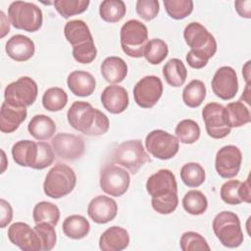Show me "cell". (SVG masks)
Listing matches in <instances>:
<instances>
[{
	"mask_svg": "<svg viewBox=\"0 0 251 251\" xmlns=\"http://www.w3.org/2000/svg\"><path fill=\"white\" fill-rule=\"evenodd\" d=\"M146 190L151 196V205L157 213L168 215L176 209L177 183L170 170L162 169L150 176L146 182Z\"/></svg>",
	"mask_w": 251,
	"mask_h": 251,
	"instance_id": "cell-1",
	"label": "cell"
},
{
	"mask_svg": "<svg viewBox=\"0 0 251 251\" xmlns=\"http://www.w3.org/2000/svg\"><path fill=\"white\" fill-rule=\"evenodd\" d=\"M183 37L190 47L186 55L187 64L193 69L204 68L209 59L217 52V42L208 29L199 23L188 24L183 30Z\"/></svg>",
	"mask_w": 251,
	"mask_h": 251,
	"instance_id": "cell-2",
	"label": "cell"
},
{
	"mask_svg": "<svg viewBox=\"0 0 251 251\" xmlns=\"http://www.w3.org/2000/svg\"><path fill=\"white\" fill-rule=\"evenodd\" d=\"M67 119L73 128L88 136L106 133L110 126L108 117L85 101H75L67 113Z\"/></svg>",
	"mask_w": 251,
	"mask_h": 251,
	"instance_id": "cell-3",
	"label": "cell"
},
{
	"mask_svg": "<svg viewBox=\"0 0 251 251\" xmlns=\"http://www.w3.org/2000/svg\"><path fill=\"white\" fill-rule=\"evenodd\" d=\"M76 184V176L68 165L58 163L50 169L43 183L44 193L53 199L70 194Z\"/></svg>",
	"mask_w": 251,
	"mask_h": 251,
	"instance_id": "cell-4",
	"label": "cell"
},
{
	"mask_svg": "<svg viewBox=\"0 0 251 251\" xmlns=\"http://www.w3.org/2000/svg\"><path fill=\"white\" fill-rule=\"evenodd\" d=\"M8 18L15 28L28 32L37 31L43 22L41 9L25 1L12 2L8 8Z\"/></svg>",
	"mask_w": 251,
	"mask_h": 251,
	"instance_id": "cell-5",
	"label": "cell"
},
{
	"mask_svg": "<svg viewBox=\"0 0 251 251\" xmlns=\"http://www.w3.org/2000/svg\"><path fill=\"white\" fill-rule=\"evenodd\" d=\"M213 230L221 243L228 248H236L243 242L240 221L236 214L223 211L213 220Z\"/></svg>",
	"mask_w": 251,
	"mask_h": 251,
	"instance_id": "cell-6",
	"label": "cell"
},
{
	"mask_svg": "<svg viewBox=\"0 0 251 251\" xmlns=\"http://www.w3.org/2000/svg\"><path fill=\"white\" fill-rule=\"evenodd\" d=\"M121 46L126 55L132 58L143 56L148 42L147 26L138 20L126 22L121 28Z\"/></svg>",
	"mask_w": 251,
	"mask_h": 251,
	"instance_id": "cell-7",
	"label": "cell"
},
{
	"mask_svg": "<svg viewBox=\"0 0 251 251\" xmlns=\"http://www.w3.org/2000/svg\"><path fill=\"white\" fill-rule=\"evenodd\" d=\"M112 159L116 164L126 168L132 175H135L145 163L151 161L142 142L138 139L121 143L114 150Z\"/></svg>",
	"mask_w": 251,
	"mask_h": 251,
	"instance_id": "cell-8",
	"label": "cell"
},
{
	"mask_svg": "<svg viewBox=\"0 0 251 251\" xmlns=\"http://www.w3.org/2000/svg\"><path fill=\"white\" fill-rule=\"evenodd\" d=\"M38 94L36 82L29 76H21L18 80L9 83L4 91L5 102L18 108L31 106Z\"/></svg>",
	"mask_w": 251,
	"mask_h": 251,
	"instance_id": "cell-9",
	"label": "cell"
},
{
	"mask_svg": "<svg viewBox=\"0 0 251 251\" xmlns=\"http://www.w3.org/2000/svg\"><path fill=\"white\" fill-rule=\"evenodd\" d=\"M146 150L155 158L169 160L174 158L179 149L176 136L163 129H154L145 138Z\"/></svg>",
	"mask_w": 251,
	"mask_h": 251,
	"instance_id": "cell-10",
	"label": "cell"
},
{
	"mask_svg": "<svg viewBox=\"0 0 251 251\" xmlns=\"http://www.w3.org/2000/svg\"><path fill=\"white\" fill-rule=\"evenodd\" d=\"M130 177L128 173L114 164H107L100 172V187L101 189L115 197L125 194L129 186Z\"/></svg>",
	"mask_w": 251,
	"mask_h": 251,
	"instance_id": "cell-11",
	"label": "cell"
},
{
	"mask_svg": "<svg viewBox=\"0 0 251 251\" xmlns=\"http://www.w3.org/2000/svg\"><path fill=\"white\" fill-rule=\"evenodd\" d=\"M202 118L210 137L220 139L230 133L231 127L227 125L225 107L222 104L211 102L205 105L202 110Z\"/></svg>",
	"mask_w": 251,
	"mask_h": 251,
	"instance_id": "cell-12",
	"label": "cell"
},
{
	"mask_svg": "<svg viewBox=\"0 0 251 251\" xmlns=\"http://www.w3.org/2000/svg\"><path fill=\"white\" fill-rule=\"evenodd\" d=\"M163 94L162 80L156 75L142 77L133 87V98L135 103L145 109L156 105Z\"/></svg>",
	"mask_w": 251,
	"mask_h": 251,
	"instance_id": "cell-13",
	"label": "cell"
},
{
	"mask_svg": "<svg viewBox=\"0 0 251 251\" xmlns=\"http://www.w3.org/2000/svg\"><path fill=\"white\" fill-rule=\"evenodd\" d=\"M51 145L55 154L67 161L79 159L85 150V144L81 137L66 132L56 134L52 138Z\"/></svg>",
	"mask_w": 251,
	"mask_h": 251,
	"instance_id": "cell-14",
	"label": "cell"
},
{
	"mask_svg": "<svg viewBox=\"0 0 251 251\" xmlns=\"http://www.w3.org/2000/svg\"><path fill=\"white\" fill-rule=\"evenodd\" d=\"M242 162V154L235 145L222 147L216 155L215 168L218 175L224 178H231L237 176Z\"/></svg>",
	"mask_w": 251,
	"mask_h": 251,
	"instance_id": "cell-15",
	"label": "cell"
},
{
	"mask_svg": "<svg viewBox=\"0 0 251 251\" xmlns=\"http://www.w3.org/2000/svg\"><path fill=\"white\" fill-rule=\"evenodd\" d=\"M9 240L24 251H42L40 238L27 224L17 222L8 228Z\"/></svg>",
	"mask_w": 251,
	"mask_h": 251,
	"instance_id": "cell-16",
	"label": "cell"
},
{
	"mask_svg": "<svg viewBox=\"0 0 251 251\" xmlns=\"http://www.w3.org/2000/svg\"><path fill=\"white\" fill-rule=\"evenodd\" d=\"M212 90L223 100L232 99L238 91V79L236 72L228 66L218 69L212 78Z\"/></svg>",
	"mask_w": 251,
	"mask_h": 251,
	"instance_id": "cell-17",
	"label": "cell"
},
{
	"mask_svg": "<svg viewBox=\"0 0 251 251\" xmlns=\"http://www.w3.org/2000/svg\"><path fill=\"white\" fill-rule=\"evenodd\" d=\"M118 213L116 201L105 195L94 197L88 204L87 214L96 224H107L113 221Z\"/></svg>",
	"mask_w": 251,
	"mask_h": 251,
	"instance_id": "cell-18",
	"label": "cell"
},
{
	"mask_svg": "<svg viewBox=\"0 0 251 251\" xmlns=\"http://www.w3.org/2000/svg\"><path fill=\"white\" fill-rule=\"evenodd\" d=\"M103 107L111 114H121L128 106L129 98L127 91L119 85H109L101 93Z\"/></svg>",
	"mask_w": 251,
	"mask_h": 251,
	"instance_id": "cell-19",
	"label": "cell"
},
{
	"mask_svg": "<svg viewBox=\"0 0 251 251\" xmlns=\"http://www.w3.org/2000/svg\"><path fill=\"white\" fill-rule=\"evenodd\" d=\"M5 51L11 59L17 62H25L34 55L35 46L33 41L27 36L16 34L6 42Z\"/></svg>",
	"mask_w": 251,
	"mask_h": 251,
	"instance_id": "cell-20",
	"label": "cell"
},
{
	"mask_svg": "<svg viewBox=\"0 0 251 251\" xmlns=\"http://www.w3.org/2000/svg\"><path fill=\"white\" fill-rule=\"evenodd\" d=\"M128 244V232L124 227L117 226L107 228L99 238V248L103 251H122Z\"/></svg>",
	"mask_w": 251,
	"mask_h": 251,
	"instance_id": "cell-21",
	"label": "cell"
},
{
	"mask_svg": "<svg viewBox=\"0 0 251 251\" xmlns=\"http://www.w3.org/2000/svg\"><path fill=\"white\" fill-rule=\"evenodd\" d=\"M67 84L75 96L86 97L94 92L96 80L88 72L74 71L68 75Z\"/></svg>",
	"mask_w": 251,
	"mask_h": 251,
	"instance_id": "cell-22",
	"label": "cell"
},
{
	"mask_svg": "<svg viewBox=\"0 0 251 251\" xmlns=\"http://www.w3.org/2000/svg\"><path fill=\"white\" fill-rule=\"evenodd\" d=\"M26 108L14 107L4 101L0 110V130L5 133L15 131L26 119Z\"/></svg>",
	"mask_w": 251,
	"mask_h": 251,
	"instance_id": "cell-23",
	"label": "cell"
},
{
	"mask_svg": "<svg viewBox=\"0 0 251 251\" xmlns=\"http://www.w3.org/2000/svg\"><path fill=\"white\" fill-rule=\"evenodd\" d=\"M12 156L18 165L34 169L38 156V143L28 139L20 140L13 145Z\"/></svg>",
	"mask_w": 251,
	"mask_h": 251,
	"instance_id": "cell-24",
	"label": "cell"
},
{
	"mask_svg": "<svg viewBox=\"0 0 251 251\" xmlns=\"http://www.w3.org/2000/svg\"><path fill=\"white\" fill-rule=\"evenodd\" d=\"M101 75L109 83L122 82L127 75V65L121 58L117 56L107 57L100 67Z\"/></svg>",
	"mask_w": 251,
	"mask_h": 251,
	"instance_id": "cell-25",
	"label": "cell"
},
{
	"mask_svg": "<svg viewBox=\"0 0 251 251\" xmlns=\"http://www.w3.org/2000/svg\"><path fill=\"white\" fill-rule=\"evenodd\" d=\"M64 33L67 41L73 47L93 40L88 25L81 20H73L68 22L65 25Z\"/></svg>",
	"mask_w": 251,
	"mask_h": 251,
	"instance_id": "cell-26",
	"label": "cell"
},
{
	"mask_svg": "<svg viewBox=\"0 0 251 251\" xmlns=\"http://www.w3.org/2000/svg\"><path fill=\"white\" fill-rule=\"evenodd\" d=\"M27 130L31 136L37 140H47L56 131L54 121L46 115H35L27 126Z\"/></svg>",
	"mask_w": 251,
	"mask_h": 251,
	"instance_id": "cell-27",
	"label": "cell"
},
{
	"mask_svg": "<svg viewBox=\"0 0 251 251\" xmlns=\"http://www.w3.org/2000/svg\"><path fill=\"white\" fill-rule=\"evenodd\" d=\"M163 75L168 84L173 87H179L186 80L187 70L181 60L173 58L163 67Z\"/></svg>",
	"mask_w": 251,
	"mask_h": 251,
	"instance_id": "cell-28",
	"label": "cell"
},
{
	"mask_svg": "<svg viewBox=\"0 0 251 251\" xmlns=\"http://www.w3.org/2000/svg\"><path fill=\"white\" fill-rule=\"evenodd\" d=\"M64 234L72 239H81L85 237L90 229L89 222L80 215L67 217L63 223Z\"/></svg>",
	"mask_w": 251,
	"mask_h": 251,
	"instance_id": "cell-29",
	"label": "cell"
},
{
	"mask_svg": "<svg viewBox=\"0 0 251 251\" xmlns=\"http://www.w3.org/2000/svg\"><path fill=\"white\" fill-rule=\"evenodd\" d=\"M225 111L227 125L230 127H240L251 120L249 109L241 101L228 103L225 107Z\"/></svg>",
	"mask_w": 251,
	"mask_h": 251,
	"instance_id": "cell-30",
	"label": "cell"
},
{
	"mask_svg": "<svg viewBox=\"0 0 251 251\" xmlns=\"http://www.w3.org/2000/svg\"><path fill=\"white\" fill-rule=\"evenodd\" d=\"M32 218L35 224L48 223L55 226L60 220V210L51 202L41 201L34 206Z\"/></svg>",
	"mask_w": 251,
	"mask_h": 251,
	"instance_id": "cell-31",
	"label": "cell"
},
{
	"mask_svg": "<svg viewBox=\"0 0 251 251\" xmlns=\"http://www.w3.org/2000/svg\"><path fill=\"white\" fill-rule=\"evenodd\" d=\"M206 97V86L202 80H191L182 91V100L190 108L199 107Z\"/></svg>",
	"mask_w": 251,
	"mask_h": 251,
	"instance_id": "cell-32",
	"label": "cell"
},
{
	"mask_svg": "<svg viewBox=\"0 0 251 251\" xmlns=\"http://www.w3.org/2000/svg\"><path fill=\"white\" fill-rule=\"evenodd\" d=\"M126 7L122 0H105L100 4L99 14L107 23H118L126 15Z\"/></svg>",
	"mask_w": 251,
	"mask_h": 251,
	"instance_id": "cell-33",
	"label": "cell"
},
{
	"mask_svg": "<svg viewBox=\"0 0 251 251\" xmlns=\"http://www.w3.org/2000/svg\"><path fill=\"white\" fill-rule=\"evenodd\" d=\"M183 209L191 215L198 216L206 212L208 208V200L206 196L199 190H189L182 199Z\"/></svg>",
	"mask_w": 251,
	"mask_h": 251,
	"instance_id": "cell-34",
	"label": "cell"
},
{
	"mask_svg": "<svg viewBox=\"0 0 251 251\" xmlns=\"http://www.w3.org/2000/svg\"><path fill=\"white\" fill-rule=\"evenodd\" d=\"M68 103V95L61 87H50L42 96L43 107L50 112H58L65 108Z\"/></svg>",
	"mask_w": 251,
	"mask_h": 251,
	"instance_id": "cell-35",
	"label": "cell"
},
{
	"mask_svg": "<svg viewBox=\"0 0 251 251\" xmlns=\"http://www.w3.org/2000/svg\"><path fill=\"white\" fill-rule=\"evenodd\" d=\"M180 178L188 187H198L205 181V170L198 163H186L180 169Z\"/></svg>",
	"mask_w": 251,
	"mask_h": 251,
	"instance_id": "cell-36",
	"label": "cell"
},
{
	"mask_svg": "<svg viewBox=\"0 0 251 251\" xmlns=\"http://www.w3.org/2000/svg\"><path fill=\"white\" fill-rule=\"evenodd\" d=\"M199 125L190 119L180 121L176 126V135L178 141L184 144H192L196 142L200 137Z\"/></svg>",
	"mask_w": 251,
	"mask_h": 251,
	"instance_id": "cell-37",
	"label": "cell"
},
{
	"mask_svg": "<svg viewBox=\"0 0 251 251\" xmlns=\"http://www.w3.org/2000/svg\"><path fill=\"white\" fill-rule=\"evenodd\" d=\"M168 53L169 48L167 43L160 38H153L147 42L143 56L151 65H158L166 59Z\"/></svg>",
	"mask_w": 251,
	"mask_h": 251,
	"instance_id": "cell-38",
	"label": "cell"
},
{
	"mask_svg": "<svg viewBox=\"0 0 251 251\" xmlns=\"http://www.w3.org/2000/svg\"><path fill=\"white\" fill-rule=\"evenodd\" d=\"M89 3L88 0H56L53 2L57 12L65 19L83 13Z\"/></svg>",
	"mask_w": 251,
	"mask_h": 251,
	"instance_id": "cell-39",
	"label": "cell"
},
{
	"mask_svg": "<svg viewBox=\"0 0 251 251\" xmlns=\"http://www.w3.org/2000/svg\"><path fill=\"white\" fill-rule=\"evenodd\" d=\"M165 10L175 20H182L189 16L193 10L191 0H164Z\"/></svg>",
	"mask_w": 251,
	"mask_h": 251,
	"instance_id": "cell-40",
	"label": "cell"
},
{
	"mask_svg": "<svg viewBox=\"0 0 251 251\" xmlns=\"http://www.w3.org/2000/svg\"><path fill=\"white\" fill-rule=\"evenodd\" d=\"M179 245L182 251H196V250L209 251L211 249L206 239L200 233L195 231L184 232L180 237Z\"/></svg>",
	"mask_w": 251,
	"mask_h": 251,
	"instance_id": "cell-41",
	"label": "cell"
},
{
	"mask_svg": "<svg viewBox=\"0 0 251 251\" xmlns=\"http://www.w3.org/2000/svg\"><path fill=\"white\" fill-rule=\"evenodd\" d=\"M34 230L37 232L41 245H42V251H49L52 250L56 244L57 236L56 231L54 228V226L48 224V223H39L35 224Z\"/></svg>",
	"mask_w": 251,
	"mask_h": 251,
	"instance_id": "cell-42",
	"label": "cell"
},
{
	"mask_svg": "<svg viewBox=\"0 0 251 251\" xmlns=\"http://www.w3.org/2000/svg\"><path fill=\"white\" fill-rule=\"evenodd\" d=\"M240 184L241 181L238 179H231L226 181L220 191V195L222 200L229 205H238L242 202L240 197Z\"/></svg>",
	"mask_w": 251,
	"mask_h": 251,
	"instance_id": "cell-43",
	"label": "cell"
},
{
	"mask_svg": "<svg viewBox=\"0 0 251 251\" xmlns=\"http://www.w3.org/2000/svg\"><path fill=\"white\" fill-rule=\"evenodd\" d=\"M97 55V49L94 44V40L87 41L73 47V56L75 60L81 64L91 63Z\"/></svg>",
	"mask_w": 251,
	"mask_h": 251,
	"instance_id": "cell-44",
	"label": "cell"
},
{
	"mask_svg": "<svg viewBox=\"0 0 251 251\" xmlns=\"http://www.w3.org/2000/svg\"><path fill=\"white\" fill-rule=\"evenodd\" d=\"M137 15L144 21L155 19L159 13L160 5L158 0H138L135 5Z\"/></svg>",
	"mask_w": 251,
	"mask_h": 251,
	"instance_id": "cell-45",
	"label": "cell"
},
{
	"mask_svg": "<svg viewBox=\"0 0 251 251\" xmlns=\"http://www.w3.org/2000/svg\"><path fill=\"white\" fill-rule=\"evenodd\" d=\"M38 143V156L37 161L34 166L35 170H43L54 162L55 152L53 148L46 142L39 141Z\"/></svg>",
	"mask_w": 251,
	"mask_h": 251,
	"instance_id": "cell-46",
	"label": "cell"
},
{
	"mask_svg": "<svg viewBox=\"0 0 251 251\" xmlns=\"http://www.w3.org/2000/svg\"><path fill=\"white\" fill-rule=\"evenodd\" d=\"M0 207H1V216H0V227L4 228L7 226L13 219V208L9 202L5 199L0 200Z\"/></svg>",
	"mask_w": 251,
	"mask_h": 251,
	"instance_id": "cell-47",
	"label": "cell"
},
{
	"mask_svg": "<svg viewBox=\"0 0 251 251\" xmlns=\"http://www.w3.org/2000/svg\"><path fill=\"white\" fill-rule=\"evenodd\" d=\"M234 6H235V10L236 12L238 13V15L242 18H246V19H250L251 17V1L250 0H245V1H242V0H239V1H236L234 3Z\"/></svg>",
	"mask_w": 251,
	"mask_h": 251,
	"instance_id": "cell-48",
	"label": "cell"
},
{
	"mask_svg": "<svg viewBox=\"0 0 251 251\" xmlns=\"http://www.w3.org/2000/svg\"><path fill=\"white\" fill-rule=\"evenodd\" d=\"M240 197L242 202L250 203L251 201V192H250V176L247 177V179L244 182H241L240 184Z\"/></svg>",
	"mask_w": 251,
	"mask_h": 251,
	"instance_id": "cell-49",
	"label": "cell"
},
{
	"mask_svg": "<svg viewBox=\"0 0 251 251\" xmlns=\"http://www.w3.org/2000/svg\"><path fill=\"white\" fill-rule=\"evenodd\" d=\"M0 15H1V22H2V25H1V37H4L10 31V24L7 21V18H6V16H5L3 11L0 12Z\"/></svg>",
	"mask_w": 251,
	"mask_h": 251,
	"instance_id": "cell-50",
	"label": "cell"
},
{
	"mask_svg": "<svg viewBox=\"0 0 251 251\" xmlns=\"http://www.w3.org/2000/svg\"><path fill=\"white\" fill-rule=\"evenodd\" d=\"M242 75H243L244 79L246 80V82L249 83V78H250V61L246 62V64L242 68Z\"/></svg>",
	"mask_w": 251,
	"mask_h": 251,
	"instance_id": "cell-51",
	"label": "cell"
}]
</instances>
